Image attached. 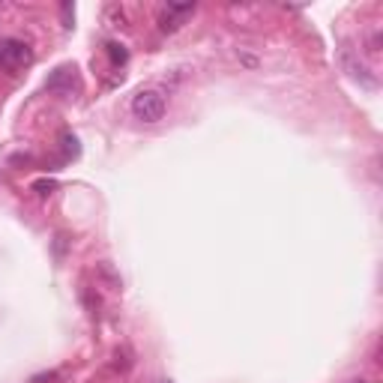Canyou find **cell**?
Wrapping results in <instances>:
<instances>
[{"label":"cell","mask_w":383,"mask_h":383,"mask_svg":"<svg viewBox=\"0 0 383 383\" xmlns=\"http://www.w3.org/2000/svg\"><path fill=\"white\" fill-rule=\"evenodd\" d=\"M105 16H108L114 24H126V16H123V9H120V6H108V9H105Z\"/></svg>","instance_id":"9c48e42d"},{"label":"cell","mask_w":383,"mask_h":383,"mask_svg":"<svg viewBox=\"0 0 383 383\" xmlns=\"http://www.w3.org/2000/svg\"><path fill=\"white\" fill-rule=\"evenodd\" d=\"M105 51H108V60L114 63V66H123V63L129 60V51H126L120 42H108Z\"/></svg>","instance_id":"52a82bcc"},{"label":"cell","mask_w":383,"mask_h":383,"mask_svg":"<svg viewBox=\"0 0 383 383\" xmlns=\"http://www.w3.org/2000/svg\"><path fill=\"white\" fill-rule=\"evenodd\" d=\"M63 153H66V156H78V138L63 135Z\"/></svg>","instance_id":"ba28073f"},{"label":"cell","mask_w":383,"mask_h":383,"mask_svg":"<svg viewBox=\"0 0 383 383\" xmlns=\"http://www.w3.org/2000/svg\"><path fill=\"white\" fill-rule=\"evenodd\" d=\"M96 276L102 278V282H108L111 288H120V276L114 273V266L108 264V261H102V264H96Z\"/></svg>","instance_id":"8992f818"},{"label":"cell","mask_w":383,"mask_h":383,"mask_svg":"<svg viewBox=\"0 0 383 383\" xmlns=\"http://www.w3.org/2000/svg\"><path fill=\"white\" fill-rule=\"evenodd\" d=\"M30 60H33V48L24 40H16V36L0 40V66H4V69L18 72V69L28 66Z\"/></svg>","instance_id":"7a4b0ae2"},{"label":"cell","mask_w":383,"mask_h":383,"mask_svg":"<svg viewBox=\"0 0 383 383\" xmlns=\"http://www.w3.org/2000/svg\"><path fill=\"white\" fill-rule=\"evenodd\" d=\"M132 114L141 123H159L165 117V96L159 90H141L132 96Z\"/></svg>","instance_id":"6da1fadb"},{"label":"cell","mask_w":383,"mask_h":383,"mask_svg":"<svg viewBox=\"0 0 383 383\" xmlns=\"http://www.w3.org/2000/svg\"><path fill=\"white\" fill-rule=\"evenodd\" d=\"M195 12V4H168L162 9V16H159V30L162 33H174V30H180L183 28V21Z\"/></svg>","instance_id":"5b68a950"},{"label":"cell","mask_w":383,"mask_h":383,"mask_svg":"<svg viewBox=\"0 0 383 383\" xmlns=\"http://www.w3.org/2000/svg\"><path fill=\"white\" fill-rule=\"evenodd\" d=\"M368 51H372V54H377V51H380V33L377 30L372 33V40H368Z\"/></svg>","instance_id":"30bf717a"},{"label":"cell","mask_w":383,"mask_h":383,"mask_svg":"<svg viewBox=\"0 0 383 383\" xmlns=\"http://www.w3.org/2000/svg\"><path fill=\"white\" fill-rule=\"evenodd\" d=\"M348 383H365V380H348Z\"/></svg>","instance_id":"8fae6325"},{"label":"cell","mask_w":383,"mask_h":383,"mask_svg":"<svg viewBox=\"0 0 383 383\" xmlns=\"http://www.w3.org/2000/svg\"><path fill=\"white\" fill-rule=\"evenodd\" d=\"M45 90L48 93H57V96H72L78 90V75H75V66H57L51 72V78L45 81Z\"/></svg>","instance_id":"277c9868"},{"label":"cell","mask_w":383,"mask_h":383,"mask_svg":"<svg viewBox=\"0 0 383 383\" xmlns=\"http://www.w3.org/2000/svg\"><path fill=\"white\" fill-rule=\"evenodd\" d=\"M338 63H341V69L348 72L353 81H360L363 87H368V90H375V87H377V78L372 75V69H368L350 48H341V51H338Z\"/></svg>","instance_id":"3957f363"}]
</instances>
